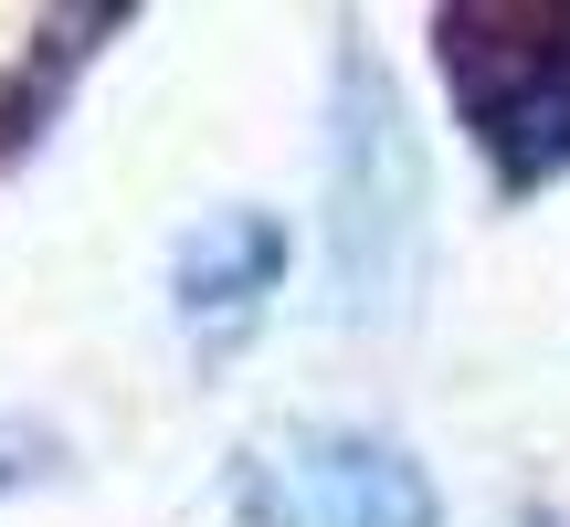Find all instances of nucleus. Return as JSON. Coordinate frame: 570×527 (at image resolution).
<instances>
[{
  "mask_svg": "<svg viewBox=\"0 0 570 527\" xmlns=\"http://www.w3.org/2000/svg\"><path fill=\"white\" fill-rule=\"evenodd\" d=\"M233 507L244 527H433V475L381 432H275L233 465Z\"/></svg>",
  "mask_w": 570,
  "mask_h": 527,
  "instance_id": "nucleus-3",
  "label": "nucleus"
},
{
  "mask_svg": "<svg viewBox=\"0 0 570 527\" xmlns=\"http://www.w3.org/2000/svg\"><path fill=\"white\" fill-rule=\"evenodd\" d=\"M32 475H53V432L42 422H0V496L32 486Z\"/></svg>",
  "mask_w": 570,
  "mask_h": 527,
  "instance_id": "nucleus-5",
  "label": "nucleus"
},
{
  "mask_svg": "<svg viewBox=\"0 0 570 527\" xmlns=\"http://www.w3.org/2000/svg\"><path fill=\"white\" fill-rule=\"evenodd\" d=\"M444 74L508 190L570 169V11H444Z\"/></svg>",
  "mask_w": 570,
  "mask_h": 527,
  "instance_id": "nucleus-2",
  "label": "nucleus"
},
{
  "mask_svg": "<svg viewBox=\"0 0 570 527\" xmlns=\"http://www.w3.org/2000/svg\"><path fill=\"white\" fill-rule=\"evenodd\" d=\"M327 285L348 327H391L423 285V138L370 42H338L327 84Z\"/></svg>",
  "mask_w": 570,
  "mask_h": 527,
  "instance_id": "nucleus-1",
  "label": "nucleus"
},
{
  "mask_svg": "<svg viewBox=\"0 0 570 527\" xmlns=\"http://www.w3.org/2000/svg\"><path fill=\"white\" fill-rule=\"evenodd\" d=\"M275 275H285V232L265 211H212V222H190L180 253H169V306H180V327L202 348H233L265 317Z\"/></svg>",
  "mask_w": 570,
  "mask_h": 527,
  "instance_id": "nucleus-4",
  "label": "nucleus"
}]
</instances>
